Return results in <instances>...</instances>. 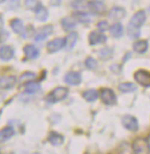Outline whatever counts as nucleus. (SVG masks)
<instances>
[{"instance_id":"obj_17","label":"nucleus","mask_w":150,"mask_h":154,"mask_svg":"<svg viewBox=\"0 0 150 154\" xmlns=\"http://www.w3.org/2000/svg\"><path fill=\"white\" fill-rule=\"evenodd\" d=\"M23 51H24L27 59H36L38 57V54H39V51H38L37 48H35L34 45H30V44L24 46Z\"/></svg>"},{"instance_id":"obj_36","label":"nucleus","mask_w":150,"mask_h":154,"mask_svg":"<svg viewBox=\"0 0 150 154\" xmlns=\"http://www.w3.org/2000/svg\"><path fill=\"white\" fill-rule=\"evenodd\" d=\"M7 37H8L7 31H1L0 32V42H4L5 39H7Z\"/></svg>"},{"instance_id":"obj_4","label":"nucleus","mask_w":150,"mask_h":154,"mask_svg":"<svg viewBox=\"0 0 150 154\" xmlns=\"http://www.w3.org/2000/svg\"><path fill=\"white\" fill-rule=\"evenodd\" d=\"M121 123L122 125L132 132H136L139 130V122H137V118L132 115H126L121 118Z\"/></svg>"},{"instance_id":"obj_15","label":"nucleus","mask_w":150,"mask_h":154,"mask_svg":"<svg viewBox=\"0 0 150 154\" xmlns=\"http://www.w3.org/2000/svg\"><path fill=\"white\" fill-rule=\"evenodd\" d=\"M15 134V130L12 126H6L0 130V141L4 143L8 139H10Z\"/></svg>"},{"instance_id":"obj_27","label":"nucleus","mask_w":150,"mask_h":154,"mask_svg":"<svg viewBox=\"0 0 150 154\" xmlns=\"http://www.w3.org/2000/svg\"><path fill=\"white\" fill-rule=\"evenodd\" d=\"M113 54V50L111 48H103L100 51H99V58L102 60H107L112 57Z\"/></svg>"},{"instance_id":"obj_32","label":"nucleus","mask_w":150,"mask_h":154,"mask_svg":"<svg viewBox=\"0 0 150 154\" xmlns=\"http://www.w3.org/2000/svg\"><path fill=\"white\" fill-rule=\"evenodd\" d=\"M74 17H76L80 22H89L90 19L89 16L87 15L86 13H82V12H76V13H74Z\"/></svg>"},{"instance_id":"obj_3","label":"nucleus","mask_w":150,"mask_h":154,"mask_svg":"<svg viewBox=\"0 0 150 154\" xmlns=\"http://www.w3.org/2000/svg\"><path fill=\"white\" fill-rule=\"evenodd\" d=\"M99 96L103 103L107 106H114L117 103V96L112 89L110 88H102L99 91Z\"/></svg>"},{"instance_id":"obj_30","label":"nucleus","mask_w":150,"mask_h":154,"mask_svg":"<svg viewBox=\"0 0 150 154\" xmlns=\"http://www.w3.org/2000/svg\"><path fill=\"white\" fill-rule=\"evenodd\" d=\"M86 67L89 69H97V60L96 59H94L92 57H89V58H87L86 59Z\"/></svg>"},{"instance_id":"obj_8","label":"nucleus","mask_w":150,"mask_h":154,"mask_svg":"<svg viewBox=\"0 0 150 154\" xmlns=\"http://www.w3.org/2000/svg\"><path fill=\"white\" fill-rule=\"evenodd\" d=\"M144 22H146V13H144V11H139L133 15L129 26H132L134 28H140V27H142Z\"/></svg>"},{"instance_id":"obj_38","label":"nucleus","mask_w":150,"mask_h":154,"mask_svg":"<svg viewBox=\"0 0 150 154\" xmlns=\"http://www.w3.org/2000/svg\"><path fill=\"white\" fill-rule=\"evenodd\" d=\"M2 26H4V20H2V16L0 15V29L2 28Z\"/></svg>"},{"instance_id":"obj_11","label":"nucleus","mask_w":150,"mask_h":154,"mask_svg":"<svg viewBox=\"0 0 150 154\" xmlns=\"http://www.w3.org/2000/svg\"><path fill=\"white\" fill-rule=\"evenodd\" d=\"M14 57V49L9 45H4L0 48V59L4 62H9Z\"/></svg>"},{"instance_id":"obj_22","label":"nucleus","mask_w":150,"mask_h":154,"mask_svg":"<svg viewBox=\"0 0 150 154\" xmlns=\"http://www.w3.org/2000/svg\"><path fill=\"white\" fill-rule=\"evenodd\" d=\"M110 32H111V35H112L113 37L119 38L124 34V28H122V26L120 23H114L112 27L110 28Z\"/></svg>"},{"instance_id":"obj_21","label":"nucleus","mask_w":150,"mask_h":154,"mask_svg":"<svg viewBox=\"0 0 150 154\" xmlns=\"http://www.w3.org/2000/svg\"><path fill=\"white\" fill-rule=\"evenodd\" d=\"M133 49L137 54H144L148 50V41H137L133 45Z\"/></svg>"},{"instance_id":"obj_28","label":"nucleus","mask_w":150,"mask_h":154,"mask_svg":"<svg viewBox=\"0 0 150 154\" xmlns=\"http://www.w3.org/2000/svg\"><path fill=\"white\" fill-rule=\"evenodd\" d=\"M35 78H36V74L34 72H24L20 78V82L21 84H27L30 81H34Z\"/></svg>"},{"instance_id":"obj_13","label":"nucleus","mask_w":150,"mask_h":154,"mask_svg":"<svg viewBox=\"0 0 150 154\" xmlns=\"http://www.w3.org/2000/svg\"><path fill=\"white\" fill-rule=\"evenodd\" d=\"M47 140L50 144H52L53 146H60L65 143V137L62 134H60L58 132H50L49 137H47Z\"/></svg>"},{"instance_id":"obj_40","label":"nucleus","mask_w":150,"mask_h":154,"mask_svg":"<svg viewBox=\"0 0 150 154\" xmlns=\"http://www.w3.org/2000/svg\"><path fill=\"white\" fill-rule=\"evenodd\" d=\"M0 151H1V148H0Z\"/></svg>"},{"instance_id":"obj_12","label":"nucleus","mask_w":150,"mask_h":154,"mask_svg":"<svg viewBox=\"0 0 150 154\" xmlns=\"http://www.w3.org/2000/svg\"><path fill=\"white\" fill-rule=\"evenodd\" d=\"M106 42V36L103 35L99 31H92L89 35V43L90 45H96V44H102Z\"/></svg>"},{"instance_id":"obj_39","label":"nucleus","mask_w":150,"mask_h":154,"mask_svg":"<svg viewBox=\"0 0 150 154\" xmlns=\"http://www.w3.org/2000/svg\"><path fill=\"white\" fill-rule=\"evenodd\" d=\"M0 115H1V112H0Z\"/></svg>"},{"instance_id":"obj_24","label":"nucleus","mask_w":150,"mask_h":154,"mask_svg":"<svg viewBox=\"0 0 150 154\" xmlns=\"http://www.w3.org/2000/svg\"><path fill=\"white\" fill-rule=\"evenodd\" d=\"M39 89H40V85H39L38 82H34V81L27 82V84H26V87H24V91H26V93H28V94L37 93Z\"/></svg>"},{"instance_id":"obj_10","label":"nucleus","mask_w":150,"mask_h":154,"mask_svg":"<svg viewBox=\"0 0 150 154\" xmlns=\"http://www.w3.org/2000/svg\"><path fill=\"white\" fill-rule=\"evenodd\" d=\"M65 48V39L64 38H56V39H52L51 42H49V44H47V51L49 52H57V51H59L61 49H64Z\"/></svg>"},{"instance_id":"obj_19","label":"nucleus","mask_w":150,"mask_h":154,"mask_svg":"<svg viewBox=\"0 0 150 154\" xmlns=\"http://www.w3.org/2000/svg\"><path fill=\"white\" fill-rule=\"evenodd\" d=\"M35 12H36V19H37L38 21H46V20H47L49 12H47V9H46L42 4L39 5V7H38Z\"/></svg>"},{"instance_id":"obj_20","label":"nucleus","mask_w":150,"mask_h":154,"mask_svg":"<svg viewBox=\"0 0 150 154\" xmlns=\"http://www.w3.org/2000/svg\"><path fill=\"white\" fill-rule=\"evenodd\" d=\"M76 41H77V34L76 32H70L67 37L65 38V46H66V49L67 50L73 49L75 43H76Z\"/></svg>"},{"instance_id":"obj_6","label":"nucleus","mask_w":150,"mask_h":154,"mask_svg":"<svg viewBox=\"0 0 150 154\" xmlns=\"http://www.w3.org/2000/svg\"><path fill=\"white\" fill-rule=\"evenodd\" d=\"M87 6L90 9V12L94 13V14L100 15V14L105 13V5L99 0H91L87 4Z\"/></svg>"},{"instance_id":"obj_7","label":"nucleus","mask_w":150,"mask_h":154,"mask_svg":"<svg viewBox=\"0 0 150 154\" xmlns=\"http://www.w3.org/2000/svg\"><path fill=\"white\" fill-rule=\"evenodd\" d=\"M17 79L15 75H4L0 78V88L1 89H10L16 85Z\"/></svg>"},{"instance_id":"obj_33","label":"nucleus","mask_w":150,"mask_h":154,"mask_svg":"<svg viewBox=\"0 0 150 154\" xmlns=\"http://www.w3.org/2000/svg\"><path fill=\"white\" fill-rule=\"evenodd\" d=\"M119 154H134L132 148L128 146L127 144H122L119 148Z\"/></svg>"},{"instance_id":"obj_16","label":"nucleus","mask_w":150,"mask_h":154,"mask_svg":"<svg viewBox=\"0 0 150 154\" xmlns=\"http://www.w3.org/2000/svg\"><path fill=\"white\" fill-rule=\"evenodd\" d=\"M10 28L14 30V32L19 34V35H23L26 32V28L20 19H14L13 21H10Z\"/></svg>"},{"instance_id":"obj_35","label":"nucleus","mask_w":150,"mask_h":154,"mask_svg":"<svg viewBox=\"0 0 150 154\" xmlns=\"http://www.w3.org/2000/svg\"><path fill=\"white\" fill-rule=\"evenodd\" d=\"M10 2H12V5H9V8H12V9H15L20 6L19 0H10Z\"/></svg>"},{"instance_id":"obj_25","label":"nucleus","mask_w":150,"mask_h":154,"mask_svg":"<svg viewBox=\"0 0 150 154\" xmlns=\"http://www.w3.org/2000/svg\"><path fill=\"white\" fill-rule=\"evenodd\" d=\"M118 88L121 93H132L136 91V86L132 82H121Z\"/></svg>"},{"instance_id":"obj_14","label":"nucleus","mask_w":150,"mask_h":154,"mask_svg":"<svg viewBox=\"0 0 150 154\" xmlns=\"http://www.w3.org/2000/svg\"><path fill=\"white\" fill-rule=\"evenodd\" d=\"M53 31V27L52 26H45L43 28H40L39 30L37 31V34H36V37L35 39L37 41V42H40V41H44L49 35H51Z\"/></svg>"},{"instance_id":"obj_26","label":"nucleus","mask_w":150,"mask_h":154,"mask_svg":"<svg viewBox=\"0 0 150 154\" xmlns=\"http://www.w3.org/2000/svg\"><path fill=\"white\" fill-rule=\"evenodd\" d=\"M83 97L88 102H94L98 99V92L96 89H89V91H86L83 92Z\"/></svg>"},{"instance_id":"obj_31","label":"nucleus","mask_w":150,"mask_h":154,"mask_svg":"<svg viewBox=\"0 0 150 154\" xmlns=\"http://www.w3.org/2000/svg\"><path fill=\"white\" fill-rule=\"evenodd\" d=\"M127 34L130 38H137L140 36V31H139V28H134L132 26H129L127 29Z\"/></svg>"},{"instance_id":"obj_23","label":"nucleus","mask_w":150,"mask_h":154,"mask_svg":"<svg viewBox=\"0 0 150 154\" xmlns=\"http://www.w3.org/2000/svg\"><path fill=\"white\" fill-rule=\"evenodd\" d=\"M75 21L73 19H69V17H65L61 20V26L64 28V30L66 31H72L75 28Z\"/></svg>"},{"instance_id":"obj_29","label":"nucleus","mask_w":150,"mask_h":154,"mask_svg":"<svg viewBox=\"0 0 150 154\" xmlns=\"http://www.w3.org/2000/svg\"><path fill=\"white\" fill-rule=\"evenodd\" d=\"M39 5H40V2L38 0H26L24 1V6L30 11H36L39 7Z\"/></svg>"},{"instance_id":"obj_9","label":"nucleus","mask_w":150,"mask_h":154,"mask_svg":"<svg viewBox=\"0 0 150 154\" xmlns=\"http://www.w3.org/2000/svg\"><path fill=\"white\" fill-rule=\"evenodd\" d=\"M82 77L79 72H68L65 75V82L70 86H77L81 84Z\"/></svg>"},{"instance_id":"obj_18","label":"nucleus","mask_w":150,"mask_h":154,"mask_svg":"<svg viewBox=\"0 0 150 154\" xmlns=\"http://www.w3.org/2000/svg\"><path fill=\"white\" fill-rule=\"evenodd\" d=\"M126 16V11L122 7H113L110 11V17L112 20H121Z\"/></svg>"},{"instance_id":"obj_2","label":"nucleus","mask_w":150,"mask_h":154,"mask_svg":"<svg viewBox=\"0 0 150 154\" xmlns=\"http://www.w3.org/2000/svg\"><path fill=\"white\" fill-rule=\"evenodd\" d=\"M67 95L68 88H66V87H57L46 96L45 100L47 101L49 103H57L59 101H62L64 99H66Z\"/></svg>"},{"instance_id":"obj_5","label":"nucleus","mask_w":150,"mask_h":154,"mask_svg":"<svg viewBox=\"0 0 150 154\" xmlns=\"http://www.w3.org/2000/svg\"><path fill=\"white\" fill-rule=\"evenodd\" d=\"M134 79L137 84L144 87H149L150 86V74L148 71L144 69H139L136 71L134 74Z\"/></svg>"},{"instance_id":"obj_1","label":"nucleus","mask_w":150,"mask_h":154,"mask_svg":"<svg viewBox=\"0 0 150 154\" xmlns=\"http://www.w3.org/2000/svg\"><path fill=\"white\" fill-rule=\"evenodd\" d=\"M149 137H147L146 139H135L130 148L134 154H149Z\"/></svg>"},{"instance_id":"obj_34","label":"nucleus","mask_w":150,"mask_h":154,"mask_svg":"<svg viewBox=\"0 0 150 154\" xmlns=\"http://www.w3.org/2000/svg\"><path fill=\"white\" fill-rule=\"evenodd\" d=\"M97 27H98V29H99L100 31H104V30H106V29L109 28V23H107V21H102V22L98 23Z\"/></svg>"},{"instance_id":"obj_37","label":"nucleus","mask_w":150,"mask_h":154,"mask_svg":"<svg viewBox=\"0 0 150 154\" xmlns=\"http://www.w3.org/2000/svg\"><path fill=\"white\" fill-rule=\"evenodd\" d=\"M61 0H51V5L52 6H56V5H60Z\"/></svg>"}]
</instances>
